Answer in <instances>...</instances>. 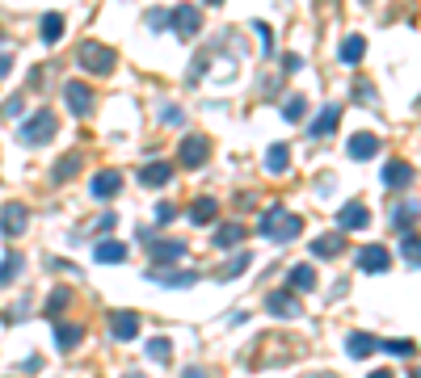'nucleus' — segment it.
<instances>
[{"label": "nucleus", "mask_w": 421, "mask_h": 378, "mask_svg": "<svg viewBox=\"0 0 421 378\" xmlns=\"http://www.w3.org/2000/svg\"><path fill=\"white\" fill-rule=\"evenodd\" d=\"M148 26H152V30H160V26H169V13H160V9H156V13H148Z\"/></svg>", "instance_id": "ea45409f"}, {"label": "nucleus", "mask_w": 421, "mask_h": 378, "mask_svg": "<svg viewBox=\"0 0 421 378\" xmlns=\"http://www.w3.org/2000/svg\"><path fill=\"white\" fill-rule=\"evenodd\" d=\"M9 72H13V59H9V55H0V76H9Z\"/></svg>", "instance_id": "c03bdc74"}, {"label": "nucleus", "mask_w": 421, "mask_h": 378, "mask_svg": "<svg viewBox=\"0 0 421 378\" xmlns=\"http://www.w3.org/2000/svg\"><path fill=\"white\" fill-rule=\"evenodd\" d=\"M342 248H346V235H342V231H329V235H321V239H312V257L333 261Z\"/></svg>", "instance_id": "dca6fc26"}, {"label": "nucleus", "mask_w": 421, "mask_h": 378, "mask_svg": "<svg viewBox=\"0 0 421 378\" xmlns=\"http://www.w3.org/2000/svg\"><path fill=\"white\" fill-rule=\"evenodd\" d=\"M148 244H152V269L173 265V261L185 257V239H148Z\"/></svg>", "instance_id": "6e6552de"}, {"label": "nucleus", "mask_w": 421, "mask_h": 378, "mask_svg": "<svg viewBox=\"0 0 421 378\" xmlns=\"http://www.w3.org/2000/svg\"><path fill=\"white\" fill-rule=\"evenodd\" d=\"M26 223H30V210L22 202H9L5 210H0V235H22Z\"/></svg>", "instance_id": "9d476101"}, {"label": "nucleus", "mask_w": 421, "mask_h": 378, "mask_svg": "<svg viewBox=\"0 0 421 378\" xmlns=\"http://www.w3.org/2000/svg\"><path fill=\"white\" fill-rule=\"evenodd\" d=\"M413 181V164H400V160H392L388 168H383V185L388 189H404Z\"/></svg>", "instance_id": "412c9836"}, {"label": "nucleus", "mask_w": 421, "mask_h": 378, "mask_svg": "<svg viewBox=\"0 0 421 378\" xmlns=\"http://www.w3.org/2000/svg\"><path fill=\"white\" fill-rule=\"evenodd\" d=\"M139 181H144L148 189H160V185L173 181V164H164V160H148V164L139 168Z\"/></svg>", "instance_id": "2eb2a0df"}, {"label": "nucleus", "mask_w": 421, "mask_h": 378, "mask_svg": "<svg viewBox=\"0 0 421 378\" xmlns=\"http://www.w3.org/2000/svg\"><path fill=\"white\" fill-rule=\"evenodd\" d=\"M400 252H404V261H408V265H421V235H404Z\"/></svg>", "instance_id": "2f4dec72"}, {"label": "nucleus", "mask_w": 421, "mask_h": 378, "mask_svg": "<svg viewBox=\"0 0 421 378\" xmlns=\"http://www.w3.org/2000/svg\"><path fill=\"white\" fill-rule=\"evenodd\" d=\"M127 378H144V374H127Z\"/></svg>", "instance_id": "8fccbe9b"}, {"label": "nucleus", "mask_w": 421, "mask_h": 378, "mask_svg": "<svg viewBox=\"0 0 421 378\" xmlns=\"http://www.w3.org/2000/svg\"><path fill=\"white\" fill-rule=\"evenodd\" d=\"M286 282H291V290H312V286H316V269H312V265H295Z\"/></svg>", "instance_id": "cd10ccee"}, {"label": "nucleus", "mask_w": 421, "mask_h": 378, "mask_svg": "<svg viewBox=\"0 0 421 378\" xmlns=\"http://www.w3.org/2000/svg\"><path fill=\"white\" fill-rule=\"evenodd\" d=\"M22 109H26V101H22V97H13V101H5V109H0V113H5V118H17Z\"/></svg>", "instance_id": "e433bc0d"}, {"label": "nucleus", "mask_w": 421, "mask_h": 378, "mask_svg": "<svg viewBox=\"0 0 421 378\" xmlns=\"http://www.w3.org/2000/svg\"><path fill=\"white\" fill-rule=\"evenodd\" d=\"M371 378H392V370H375V374H371Z\"/></svg>", "instance_id": "a18cd8bd"}, {"label": "nucleus", "mask_w": 421, "mask_h": 378, "mask_svg": "<svg viewBox=\"0 0 421 378\" xmlns=\"http://www.w3.org/2000/svg\"><path fill=\"white\" fill-rule=\"evenodd\" d=\"M337 122H342V105H325L321 113H316V122H312V139H329L333 131H337Z\"/></svg>", "instance_id": "ddd939ff"}, {"label": "nucleus", "mask_w": 421, "mask_h": 378, "mask_svg": "<svg viewBox=\"0 0 421 378\" xmlns=\"http://www.w3.org/2000/svg\"><path fill=\"white\" fill-rule=\"evenodd\" d=\"M144 278L156 282V286H173V290H185V286L198 282V274H190V269H148Z\"/></svg>", "instance_id": "9b49d317"}, {"label": "nucleus", "mask_w": 421, "mask_h": 378, "mask_svg": "<svg viewBox=\"0 0 421 378\" xmlns=\"http://www.w3.org/2000/svg\"><path fill=\"white\" fill-rule=\"evenodd\" d=\"M245 269H249V257H245V252H240V257H232V265L224 269V278H240Z\"/></svg>", "instance_id": "c9c22d12"}, {"label": "nucleus", "mask_w": 421, "mask_h": 378, "mask_svg": "<svg viewBox=\"0 0 421 378\" xmlns=\"http://www.w3.org/2000/svg\"><path fill=\"white\" fill-rule=\"evenodd\" d=\"M266 311L278 320H299V299L291 290H274V294H266Z\"/></svg>", "instance_id": "f8f14e48"}, {"label": "nucleus", "mask_w": 421, "mask_h": 378, "mask_svg": "<svg viewBox=\"0 0 421 378\" xmlns=\"http://www.w3.org/2000/svg\"><path fill=\"white\" fill-rule=\"evenodd\" d=\"M80 164H84V160H80L76 152H72V156H63V160H59V168L51 173V181H55V185H63V181H72V177L80 173Z\"/></svg>", "instance_id": "bb28decb"}, {"label": "nucleus", "mask_w": 421, "mask_h": 378, "mask_svg": "<svg viewBox=\"0 0 421 378\" xmlns=\"http://www.w3.org/2000/svg\"><path fill=\"white\" fill-rule=\"evenodd\" d=\"M206 156H210V139H206V135H185L181 148H177V160H181L185 168H202Z\"/></svg>", "instance_id": "20e7f679"}, {"label": "nucleus", "mask_w": 421, "mask_h": 378, "mask_svg": "<svg viewBox=\"0 0 421 378\" xmlns=\"http://www.w3.org/2000/svg\"><path fill=\"white\" fill-rule=\"evenodd\" d=\"M206 5H224V0H206Z\"/></svg>", "instance_id": "09e8293b"}, {"label": "nucleus", "mask_w": 421, "mask_h": 378, "mask_svg": "<svg viewBox=\"0 0 421 378\" xmlns=\"http://www.w3.org/2000/svg\"><path fill=\"white\" fill-rule=\"evenodd\" d=\"M55 113L51 109H38V113H30L26 122H22V143H30V148H43V143H51V135H55Z\"/></svg>", "instance_id": "7ed1b4c3"}, {"label": "nucleus", "mask_w": 421, "mask_h": 378, "mask_svg": "<svg viewBox=\"0 0 421 378\" xmlns=\"http://www.w3.org/2000/svg\"><path fill=\"white\" fill-rule=\"evenodd\" d=\"M63 101H68V109H72L76 118H84V113L93 109V88L80 84V80H68V84H63Z\"/></svg>", "instance_id": "1a4fd4ad"}, {"label": "nucleus", "mask_w": 421, "mask_h": 378, "mask_svg": "<svg viewBox=\"0 0 421 378\" xmlns=\"http://www.w3.org/2000/svg\"><path fill=\"white\" fill-rule=\"evenodd\" d=\"M375 349H379V340H375V336H367V332L346 336V353H350V357H371Z\"/></svg>", "instance_id": "b1692460"}, {"label": "nucleus", "mask_w": 421, "mask_h": 378, "mask_svg": "<svg viewBox=\"0 0 421 378\" xmlns=\"http://www.w3.org/2000/svg\"><path fill=\"white\" fill-rule=\"evenodd\" d=\"M413 378H421V365H417V370H413Z\"/></svg>", "instance_id": "de8ad7c7"}, {"label": "nucleus", "mask_w": 421, "mask_h": 378, "mask_svg": "<svg viewBox=\"0 0 421 378\" xmlns=\"http://www.w3.org/2000/svg\"><path fill=\"white\" fill-rule=\"evenodd\" d=\"M245 235H249V231H245V223H228V227H220V231H215V248H236Z\"/></svg>", "instance_id": "a878e982"}, {"label": "nucleus", "mask_w": 421, "mask_h": 378, "mask_svg": "<svg viewBox=\"0 0 421 378\" xmlns=\"http://www.w3.org/2000/svg\"><path fill=\"white\" fill-rule=\"evenodd\" d=\"M110 328H114L118 340H135V336H139V315H135V311H114V315H110Z\"/></svg>", "instance_id": "a211bd4d"}, {"label": "nucleus", "mask_w": 421, "mask_h": 378, "mask_svg": "<svg viewBox=\"0 0 421 378\" xmlns=\"http://www.w3.org/2000/svg\"><path fill=\"white\" fill-rule=\"evenodd\" d=\"M282 68H286V72H299V68H303V59H299V55H286V59H282Z\"/></svg>", "instance_id": "a19ab883"}, {"label": "nucleus", "mask_w": 421, "mask_h": 378, "mask_svg": "<svg viewBox=\"0 0 421 378\" xmlns=\"http://www.w3.org/2000/svg\"><path fill=\"white\" fill-rule=\"evenodd\" d=\"M337 55H342V63H350V68H354V63L367 55V42H362L358 34H350V38H342V51H337Z\"/></svg>", "instance_id": "393cba45"}, {"label": "nucleus", "mask_w": 421, "mask_h": 378, "mask_svg": "<svg viewBox=\"0 0 421 378\" xmlns=\"http://www.w3.org/2000/svg\"><path fill=\"white\" fill-rule=\"evenodd\" d=\"M282 113H286V122H299V118L307 113V101H303V97H291V101L282 105Z\"/></svg>", "instance_id": "473e14b6"}, {"label": "nucleus", "mask_w": 421, "mask_h": 378, "mask_svg": "<svg viewBox=\"0 0 421 378\" xmlns=\"http://www.w3.org/2000/svg\"><path fill=\"white\" fill-rule=\"evenodd\" d=\"M181 378H210V374H206L202 365H185V374H181Z\"/></svg>", "instance_id": "79ce46f5"}, {"label": "nucleus", "mask_w": 421, "mask_h": 378, "mask_svg": "<svg viewBox=\"0 0 421 378\" xmlns=\"http://www.w3.org/2000/svg\"><path fill=\"white\" fill-rule=\"evenodd\" d=\"M379 349L392 353V357H408L413 353V340H379Z\"/></svg>", "instance_id": "f704fd0d"}, {"label": "nucleus", "mask_w": 421, "mask_h": 378, "mask_svg": "<svg viewBox=\"0 0 421 378\" xmlns=\"http://www.w3.org/2000/svg\"><path fill=\"white\" fill-rule=\"evenodd\" d=\"M118 189H123V173H118V168H101V173H93V181H89V194H93L97 202H110Z\"/></svg>", "instance_id": "39448f33"}, {"label": "nucleus", "mask_w": 421, "mask_h": 378, "mask_svg": "<svg viewBox=\"0 0 421 378\" xmlns=\"http://www.w3.org/2000/svg\"><path fill=\"white\" fill-rule=\"evenodd\" d=\"M307 378H333V374H307Z\"/></svg>", "instance_id": "49530a36"}, {"label": "nucleus", "mask_w": 421, "mask_h": 378, "mask_svg": "<svg viewBox=\"0 0 421 378\" xmlns=\"http://www.w3.org/2000/svg\"><path fill=\"white\" fill-rule=\"evenodd\" d=\"M257 231H261L266 239H295V235L303 231V219H299V214H286V206H270V210L261 214Z\"/></svg>", "instance_id": "f257e3e1"}, {"label": "nucleus", "mask_w": 421, "mask_h": 378, "mask_svg": "<svg viewBox=\"0 0 421 378\" xmlns=\"http://www.w3.org/2000/svg\"><path fill=\"white\" fill-rule=\"evenodd\" d=\"M286 168H291V148H286V143H274V148L266 152V173H270V177H282Z\"/></svg>", "instance_id": "aec40b11"}, {"label": "nucleus", "mask_w": 421, "mask_h": 378, "mask_svg": "<svg viewBox=\"0 0 421 378\" xmlns=\"http://www.w3.org/2000/svg\"><path fill=\"white\" fill-rule=\"evenodd\" d=\"M346 152H350V160H371V156H379V139L367 135V131H358V135L346 143Z\"/></svg>", "instance_id": "f3484780"}, {"label": "nucleus", "mask_w": 421, "mask_h": 378, "mask_svg": "<svg viewBox=\"0 0 421 378\" xmlns=\"http://www.w3.org/2000/svg\"><path fill=\"white\" fill-rule=\"evenodd\" d=\"M371 223V210L362 206V202H346L342 210H337V227L342 231H358V227H367Z\"/></svg>", "instance_id": "4468645a"}, {"label": "nucleus", "mask_w": 421, "mask_h": 378, "mask_svg": "<svg viewBox=\"0 0 421 378\" xmlns=\"http://www.w3.org/2000/svg\"><path fill=\"white\" fill-rule=\"evenodd\" d=\"M358 101H362V105H371V101H375V88H371L367 80H358Z\"/></svg>", "instance_id": "58836bf2"}, {"label": "nucleus", "mask_w": 421, "mask_h": 378, "mask_svg": "<svg viewBox=\"0 0 421 378\" xmlns=\"http://www.w3.org/2000/svg\"><path fill=\"white\" fill-rule=\"evenodd\" d=\"M93 257H97L101 265H118V261H127V244H123V239H101Z\"/></svg>", "instance_id": "6ab92c4d"}, {"label": "nucleus", "mask_w": 421, "mask_h": 378, "mask_svg": "<svg viewBox=\"0 0 421 378\" xmlns=\"http://www.w3.org/2000/svg\"><path fill=\"white\" fill-rule=\"evenodd\" d=\"M76 59H80V68H84V72H93V76H110V72H114V63H118L114 47H105V42H80Z\"/></svg>", "instance_id": "f03ea898"}, {"label": "nucleus", "mask_w": 421, "mask_h": 378, "mask_svg": "<svg viewBox=\"0 0 421 378\" xmlns=\"http://www.w3.org/2000/svg\"><path fill=\"white\" fill-rule=\"evenodd\" d=\"M169 26H173V34H177V38H194V34L202 30V13H198V9H190V5H177V9L169 13Z\"/></svg>", "instance_id": "423d86ee"}, {"label": "nucleus", "mask_w": 421, "mask_h": 378, "mask_svg": "<svg viewBox=\"0 0 421 378\" xmlns=\"http://www.w3.org/2000/svg\"><path fill=\"white\" fill-rule=\"evenodd\" d=\"M68 303H72V294H68V290H51V299H47V315H59Z\"/></svg>", "instance_id": "72a5a7b5"}, {"label": "nucleus", "mask_w": 421, "mask_h": 378, "mask_svg": "<svg viewBox=\"0 0 421 378\" xmlns=\"http://www.w3.org/2000/svg\"><path fill=\"white\" fill-rule=\"evenodd\" d=\"M17 274H22V257H17V252H9V257L0 261V286H9Z\"/></svg>", "instance_id": "c756f323"}, {"label": "nucleus", "mask_w": 421, "mask_h": 378, "mask_svg": "<svg viewBox=\"0 0 421 378\" xmlns=\"http://www.w3.org/2000/svg\"><path fill=\"white\" fill-rule=\"evenodd\" d=\"M215 214H220V198H198V202L190 206V223H198V227H206Z\"/></svg>", "instance_id": "4be33fe9"}, {"label": "nucleus", "mask_w": 421, "mask_h": 378, "mask_svg": "<svg viewBox=\"0 0 421 378\" xmlns=\"http://www.w3.org/2000/svg\"><path fill=\"white\" fill-rule=\"evenodd\" d=\"M354 265H358L362 274H383V269L392 265V252H388L383 244H367L358 257H354Z\"/></svg>", "instance_id": "0eeeda50"}, {"label": "nucleus", "mask_w": 421, "mask_h": 378, "mask_svg": "<svg viewBox=\"0 0 421 378\" xmlns=\"http://www.w3.org/2000/svg\"><path fill=\"white\" fill-rule=\"evenodd\" d=\"M253 30H257V38H261V47L270 51V47H274V34H270V26H266V22H257Z\"/></svg>", "instance_id": "4c0bfd02"}, {"label": "nucleus", "mask_w": 421, "mask_h": 378, "mask_svg": "<svg viewBox=\"0 0 421 378\" xmlns=\"http://www.w3.org/2000/svg\"><path fill=\"white\" fill-rule=\"evenodd\" d=\"M63 38V17L59 13H47L43 17V42H59Z\"/></svg>", "instance_id": "c85d7f7f"}, {"label": "nucleus", "mask_w": 421, "mask_h": 378, "mask_svg": "<svg viewBox=\"0 0 421 378\" xmlns=\"http://www.w3.org/2000/svg\"><path fill=\"white\" fill-rule=\"evenodd\" d=\"M169 357H173V345H169L164 336H156V340H148V361H160V365H164Z\"/></svg>", "instance_id": "7c9ffc66"}, {"label": "nucleus", "mask_w": 421, "mask_h": 378, "mask_svg": "<svg viewBox=\"0 0 421 378\" xmlns=\"http://www.w3.org/2000/svg\"><path fill=\"white\" fill-rule=\"evenodd\" d=\"M173 214H177V210H173V206H169V202H164V206H160V210H156V219H160V223H169V219H173Z\"/></svg>", "instance_id": "37998d69"}, {"label": "nucleus", "mask_w": 421, "mask_h": 378, "mask_svg": "<svg viewBox=\"0 0 421 378\" xmlns=\"http://www.w3.org/2000/svg\"><path fill=\"white\" fill-rule=\"evenodd\" d=\"M80 340H84V328H80V324H59V328H55V345H59L63 353H72Z\"/></svg>", "instance_id": "5701e85b"}]
</instances>
